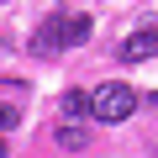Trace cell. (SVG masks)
Segmentation results:
<instances>
[{"mask_svg": "<svg viewBox=\"0 0 158 158\" xmlns=\"http://www.w3.org/2000/svg\"><path fill=\"white\" fill-rule=\"evenodd\" d=\"M0 158H6V137H0Z\"/></svg>", "mask_w": 158, "mask_h": 158, "instance_id": "obj_7", "label": "cell"}, {"mask_svg": "<svg viewBox=\"0 0 158 158\" xmlns=\"http://www.w3.org/2000/svg\"><path fill=\"white\" fill-rule=\"evenodd\" d=\"M63 116H69V121L90 116V95H85V90H63Z\"/></svg>", "mask_w": 158, "mask_h": 158, "instance_id": "obj_5", "label": "cell"}, {"mask_svg": "<svg viewBox=\"0 0 158 158\" xmlns=\"http://www.w3.org/2000/svg\"><path fill=\"white\" fill-rule=\"evenodd\" d=\"M153 106H158V90H153Z\"/></svg>", "mask_w": 158, "mask_h": 158, "instance_id": "obj_8", "label": "cell"}, {"mask_svg": "<svg viewBox=\"0 0 158 158\" xmlns=\"http://www.w3.org/2000/svg\"><path fill=\"white\" fill-rule=\"evenodd\" d=\"M90 37V16L85 11H58L42 21V32L32 37V53H58V48H79Z\"/></svg>", "mask_w": 158, "mask_h": 158, "instance_id": "obj_1", "label": "cell"}, {"mask_svg": "<svg viewBox=\"0 0 158 158\" xmlns=\"http://www.w3.org/2000/svg\"><path fill=\"white\" fill-rule=\"evenodd\" d=\"M158 53V27H137L127 42H121V58L127 63H142V58H153Z\"/></svg>", "mask_w": 158, "mask_h": 158, "instance_id": "obj_3", "label": "cell"}, {"mask_svg": "<svg viewBox=\"0 0 158 158\" xmlns=\"http://www.w3.org/2000/svg\"><path fill=\"white\" fill-rule=\"evenodd\" d=\"M11 127H21V111H16V106H0V137H6Z\"/></svg>", "mask_w": 158, "mask_h": 158, "instance_id": "obj_6", "label": "cell"}, {"mask_svg": "<svg viewBox=\"0 0 158 158\" xmlns=\"http://www.w3.org/2000/svg\"><path fill=\"white\" fill-rule=\"evenodd\" d=\"M132 111H137V90H132V85H121V79H111V85H100V90L90 95V116H95V121H106V127L127 121Z\"/></svg>", "mask_w": 158, "mask_h": 158, "instance_id": "obj_2", "label": "cell"}, {"mask_svg": "<svg viewBox=\"0 0 158 158\" xmlns=\"http://www.w3.org/2000/svg\"><path fill=\"white\" fill-rule=\"evenodd\" d=\"M53 137H58V148H69V153H85V148H90V127H85V121H63Z\"/></svg>", "mask_w": 158, "mask_h": 158, "instance_id": "obj_4", "label": "cell"}]
</instances>
